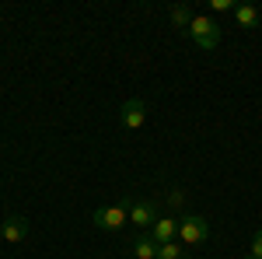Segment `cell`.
<instances>
[{"instance_id":"obj_1","label":"cell","mask_w":262,"mask_h":259,"mask_svg":"<svg viewBox=\"0 0 262 259\" xmlns=\"http://www.w3.org/2000/svg\"><path fill=\"white\" fill-rule=\"evenodd\" d=\"M185 32H189V39L196 42L200 49H206V53L221 46V25H217L213 18H206V14H196V18H192V25H189Z\"/></svg>"},{"instance_id":"obj_12","label":"cell","mask_w":262,"mask_h":259,"mask_svg":"<svg viewBox=\"0 0 262 259\" xmlns=\"http://www.w3.org/2000/svg\"><path fill=\"white\" fill-rule=\"evenodd\" d=\"M248 259H262V231L252 235V249H248Z\"/></svg>"},{"instance_id":"obj_5","label":"cell","mask_w":262,"mask_h":259,"mask_svg":"<svg viewBox=\"0 0 262 259\" xmlns=\"http://www.w3.org/2000/svg\"><path fill=\"white\" fill-rule=\"evenodd\" d=\"M119 123H122V130H140L143 123H147V105H143V98H129V102H122V109H119Z\"/></svg>"},{"instance_id":"obj_16","label":"cell","mask_w":262,"mask_h":259,"mask_svg":"<svg viewBox=\"0 0 262 259\" xmlns=\"http://www.w3.org/2000/svg\"><path fill=\"white\" fill-rule=\"evenodd\" d=\"M0 238H4V235H0Z\"/></svg>"},{"instance_id":"obj_2","label":"cell","mask_w":262,"mask_h":259,"mask_svg":"<svg viewBox=\"0 0 262 259\" xmlns=\"http://www.w3.org/2000/svg\"><path fill=\"white\" fill-rule=\"evenodd\" d=\"M206 238H210V224H206V217H200V214H185V217L179 221V242L182 245L196 249V245H203Z\"/></svg>"},{"instance_id":"obj_4","label":"cell","mask_w":262,"mask_h":259,"mask_svg":"<svg viewBox=\"0 0 262 259\" xmlns=\"http://www.w3.org/2000/svg\"><path fill=\"white\" fill-rule=\"evenodd\" d=\"M129 224L140 231H150L158 224V203L154 200H133L129 203Z\"/></svg>"},{"instance_id":"obj_14","label":"cell","mask_w":262,"mask_h":259,"mask_svg":"<svg viewBox=\"0 0 262 259\" xmlns=\"http://www.w3.org/2000/svg\"><path fill=\"white\" fill-rule=\"evenodd\" d=\"M210 11H234L231 0H210Z\"/></svg>"},{"instance_id":"obj_6","label":"cell","mask_w":262,"mask_h":259,"mask_svg":"<svg viewBox=\"0 0 262 259\" xmlns=\"http://www.w3.org/2000/svg\"><path fill=\"white\" fill-rule=\"evenodd\" d=\"M0 235H4V242H11V245H18V242L28 238V221L21 217V214H11V217L0 224Z\"/></svg>"},{"instance_id":"obj_9","label":"cell","mask_w":262,"mask_h":259,"mask_svg":"<svg viewBox=\"0 0 262 259\" xmlns=\"http://www.w3.org/2000/svg\"><path fill=\"white\" fill-rule=\"evenodd\" d=\"M234 21H238L242 28H255V25H259V11H255V4H238V7H234Z\"/></svg>"},{"instance_id":"obj_8","label":"cell","mask_w":262,"mask_h":259,"mask_svg":"<svg viewBox=\"0 0 262 259\" xmlns=\"http://www.w3.org/2000/svg\"><path fill=\"white\" fill-rule=\"evenodd\" d=\"M133 256L137 259H158V242L150 238L147 231H140L137 242H133Z\"/></svg>"},{"instance_id":"obj_10","label":"cell","mask_w":262,"mask_h":259,"mask_svg":"<svg viewBox=\"0 0 262 259\" xmlns=\"http://www.w3.org/2000/svg\"><path fill=\"white\" fill-rule=\"evenodd\" d=\"M168 18H171V25H175V28H189V25H192V18H196V14H192V11H189V7H185V4H175V7H171V11H168Z\"/></svg>"},{"instance_id":"obj_7","label":"cell","mask_w":262,"mask_h":259,"mask_svg":"<svg viewBox=\"0 0 262 259\" xmlns=\"http://www.w3.org/2000/svg\"><path fill=\"white\" fill-rule=\"evenodd\" d=\"M150 238L158 242V245L175 242V238H179V221H175V217H158V224L150 228Z\"/></svg>"},{"instance_id":"obj_11","label":"cell","mask_w":262,"mask_h":259,"mask_svg":"<svg viewBox=\"0 0 262 259\" xmlns=\"http://www.w3.org/2000/svg\"><path fill=\"white\" fill-rule=\"evenodd\" d=\"M179 242H164V245H158V259H179Z\"/></svg>"},{"instance_id":"obj_15","label":"cell","mask_w":262,"mask_h":259,"mask_svg":"<svg viewBox=\"0 0 262 259\" xmlns=\"http://www.w3.org/2000/svg\"><path fill=\"white\" fill-rule=\"evenodd\" d=\"M179 259H189V256H179Z\"/></svg>"},{"instance_id":"obj_3","label":"cell","mask_w":262,"mask_h":259,"mask_svg":"<svg viewBox=\"0 0 262 259\" xmlns=\"http://www.w3.org/2000/svg\"><path fill=\"white\" fill-rule=\"evenodd\" d=\"M95 224H98L101 231H119L122 224H129V210H126V203L98 207V210H95Z\"/></svg>"},{"instance_id":"obj_13","label":"cell","mask_w":262,"mask_h":259,"mask_svg":"<svg viewBox=\"0 0 262 259\" xmlns=\"http://www.w3.org/2000/svg\"><path fill=\"white\" fill-rule=\"evenodd\" d=\"M168 207H185V193H182V189H171V193H168Z\"/></svg>"}]
</instances>
